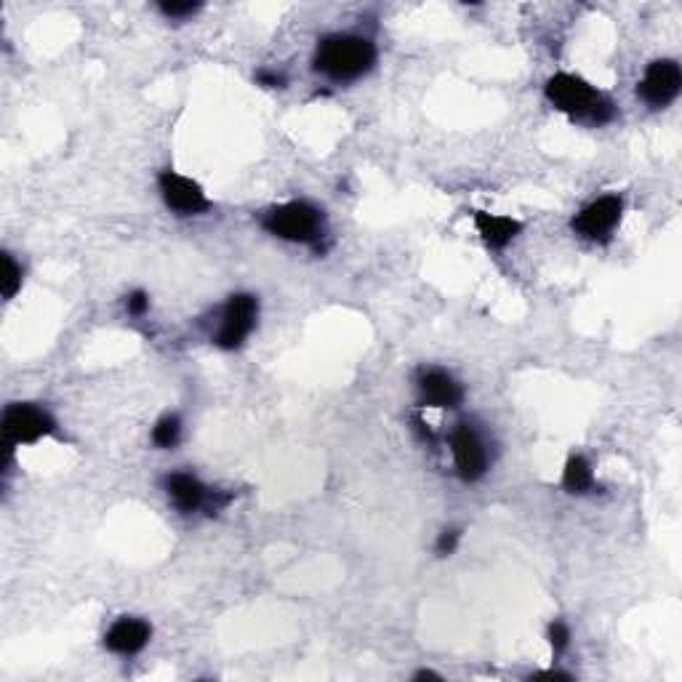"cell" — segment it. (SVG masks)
Listing matches in <instances>:
<instances>
[{
	"instance_id": "obj_21",
	"label": "cell",
	"mask_w": 682,
	"mask_h": 682,
	"mask_svg": "<svg viewBox=\"0 0 682 682\" xmlns=\"http://www.w3.org/2000/svg\"><path fill=\"white\" fill-rule=\"evenodd\" d=\"M256 78H259V83H264V86H270V88H278L286 83V80L280 78V75H275V72H259Z\"/></svg>"
},
{
	"instance_id": "obj_7",
	"label": "cell",
	"mask_w": 682,
	"mask_h": 682,
	"mask_svg": "<svg viewBox=\"0 0 682 682\" xmlns=\"http://www.w3.org/2000/svg\"><path fill=\"white\" fill-rule=\"evenodd\" d=\"M621 214H624V200L619 195H605L573 216V230L587 240H605L621 222Z\"/></svg>"
},
{
	"instance_id": "obj_22",
	"label": "cell",
	"mask_w": 682,
	"mask_h": 682,
	"mask_svg": "<svg viewBox=\"0 0 682 682\" xmlns=\"http://www.w3.org/2000/svg\"><path fill=\"white\" fill-rule=\"evenodd\" d=\"M541 680H571V675H565V672H541Z\"/></svg>"
},
{
	"instance_id": "obj_1",
	"label": "cell",
	"mask_w": 682,
	"mask_h": 682,
	"mask_svg": "<svg viewBox=\"0 0 682 682\" xmlns=\"http://www.w3.org/2000/svg\"><path fill=\"white\" fill-rule=\"evenodd\" d=\"M547 99L555 104L557 110L571 115L573 120H587L595 126H603L613 118V102L605 94H600L595 86L571 72H557L555 78L547 80Z\"/></svg>"
},
{
	"instance_id": "obj_16",
	"label": "cell",
	"mask_w": 682,
	"mask_h": 682,
	"mask_svg": "<svg viewBox=\"0 0 682 682\" xmlns=\"http://www.w3.org/2000/svg\"><path fill=\"white\" fill-rule=\"evenodd\" d=\"M3 278H0V291H3V299H14L16 291L22 288V270L19 264L14 262V256L3 254Z\"/></svg>"
},
{
	"instance_id": "obj_5",
	"label": "cell",
	"mask_w": 682,
	"mask_h": 682,
	"mask_svg": "<svg viewBox=\"0 0 682 682\" xmlns=\"http://www.w3.org/2000/svg\"><path fill=\"white\" fill-rule=\"evenodd\" d=\"M259 318V302L251 294H235L224 307L222 328L216 334V344L222 349H238L251 336Z\"/></svg>"
},
{
	"instance_id": "obj_10",
	"label": "cell",
	"mask_w": 682,
	"mask_h": 682,
	"mask_svg": "<svg viewBox=\"0 0 682 682\" xmlns=\"http://www.w3.org/2000/svg\"><path fill=\"white\" fill-rule=\"evenodd\" d=\"M150 637L152 629L147 621L126 616V619H120L112 624L107 637H104V645H107L112 653H120V656H134V653H139L144 645L150 643Z\"/></svg>"
},
{
	"instance_id": "obj_6",
	"label": "cell",
	"mask_w": 682,
	"mask_h": 682,
	"mask_svg": "<svg viewBox=\"0 0 682 682\" xmlns=\"http://www.w3.org/2000/svg\"><path fill=\"white\" fill-rule=\"evenodd\" d=\"M682 88V72L680 64L675 59H659L653 62L648 70H645L640 86H637V94L643 96V102H648L651 107H667L680 96Z\"/></svg>"
},
{
	"instance_id": "obj_14",
	"label": "cell",
	"mask_w": 682,
	"mask_h": 682,
	"mask_svg": "<svg viewBox=\"0 0 682 682\" xmlns=\"http://www.w3.org/2000/svg\"><path fill=\"white\" fill-rule=\"evenodd\" d=\"M563 485L565 491L571 493H589L595 488V475H592V467L584 456H571L568 464H565L563 472Z\"/></svg>"
},
{
	"instance_id": "obj_8",
	"label": "cell",
	"mask_w": 682,
	"mask_h": 682,
	"mask_svg": "<svg viewBox=\"0 0 682 682\" xmlns=\"http://www.w3.org/2000/svg\"><path fill=\"white\" fill-rule=\"evenodd\" d=\"M160 195L166 200V206L176 214H203L211 208V200L206 198V192L198 182H192L187 176L174 174V171H163L158 179Z\"/></svg>"
},
{
	"instance_id": "obj_19",
	"label": "cell",
	"mask_w": 682,
	"mask_h": 682,
	"mask_svg": "<svg viewBox=\"0 0 682 682\" xmlns=\"http://www.w3.org/2000/svg\"><path fill=\"white\" fill-rule=\"evenodd\" d=\"M126 307L131 315H144V312L150 310V296L144 294V291H134V294L128 296Z\"/></svg>"
},
{
	"instance_id": "obj_2",
	"label": "cell",
	"mask_w": 682,
	"mask_h": 682,
	"mask_svg": "<svg viewBox=\"0 0 682 682\" xmlns=\"http://www.w3.org/2000/svg\"><path fill=\"white\" fill-rule=\"evenodd\" d=\"M376 62V48L360 35H331L320 40L315 51V70L331 80H357Z\"/></svg>"
},
{
	"instance_id": "obj_15",
	"label": "cell",
	"mask_w": 682,
	"mask_h": 682,
	"mask_svg": "<svg viewBox=\"0 0 682 682\" xmlns=\"http://www.w3.org/2000/svg\"><path fill=\"white\" fill-rule=\"evenodd\" d=\"M182 437V421L179 416H163L152 429V443L158 448H174Z\"/></svg>"
},
{
	"instance_id": "obj_4",
	"label": "cell",
	"mask_w": 682,
	"mask_h": 682,
	"mask_svg": "<svg viewBox=\"0 0 682 682\" xmlns=\"http://www.w3.org/2000/svg\"><path fill=\"white\" fill-rule=\"evenodd\" d=\"M54 427V419L38 405L14 403L8 405L6 413H3V440H6L8 451L14 445L38 443L40 437L51 435Z\"/></svg>"
},
{
	"instance_id": "obj_20",
	"label": "cell",
	"mask_w": 682,
	"mask_h": 682,
	"mask_svg": "<svg viewBox=\"0 0 682 682\" xmlns=\"http://www.w3.org/2000/svg\"><path fill=\"white\" fill-rule=\"evenodd\" d=\"M459 536L461 533L453 531V528L451 531H443V536L437 539V552H440V555H451L453 549H456V544H459Z\"/></svg>"
},
{
	"instance_id": "obj_13",
	"label": "cell",
	"mask_w": 682,
	"mask_h": 682,
	"mask_svg": "<svg viewBox=\"0 0 682 682\" xmlns=\"http://www.w3.org/2000/svg\"><path fill=\"white\" fill-rule=\"evenodd\" d=\"M166 491L182 512H195L208 501L206 485L200 483L195 475H187V472H176V475L166 477Z\"/></svg>"
},
{
	"instance_id": "obj_18",
	"label": "cell",
	"mask_w": 682,
	"mask_h": 682,
	"mask_svg": "<svg viewBox=\"0 0 682 682\" xmlns=\"http://www.w3.org/2000/svg\"><path fill=\"white\" fill-rule=\"evenodd\" d=\"M160 11L166 16H171V19H179V16H190V14H195L200 8V3H160Z\"/></svg>"
},
{
	"instance_id": "obj_23",
	"label": "cell",
	"mask_w": 682,
	"mask_h": 682,
	"mask_svg": "<svg viewBox=\"0 0 682 682\" xmlns=\"http://www.w3.org/2000/svg\"><path fill=\"white\" fill-rule=\"evenodd\" d=\"M413 680H440V675H435V672H427V669H424V672H416V677H413Z\"/></svg>"
},
{
	"instance_id": "obj_11",
	"label": "cell",
	"mask_w": 682,
	"mask_h": 682,
	"mask_svg": "<svg viewBox=\"0 0 682 682\" xmlns=\"http://www.w3.org/2000/svg\"><path fill=\"white\" fill-rule=\"evenodd\" d=\"M421 400L432 408H456L461 403V387L445 371H424L419 379Z\"/></svg>"
},
{
	"instance_id": "obj_12",
	"label": "cell",
	"mask_w": 682,
	"mask_h": 682,
	"mask_svg": "<svg viewBox=\"0 0 682 682\" xmlns=\"http://www.w3.org/2000/svg\"><path fill=\"white\" fill-rule=\"evenodd\" d=\"M475 227L483 235L485 246L496 248V251L507 248L523 230V224L512 219V216L485 214V211H475Z\"/></svg>"
},
{
	"instance_id": "obj_3",
	"label": "cell",
	"mask_w": 682,
	"mask_h": 682,
	"mask_svg": "<svg viewBox=\"0 0 682 682\" xmlns=\"http://www.w3.org/2000/svg\"><path fill=\"white\" fill-rule=\"evenodd\" d=\"M264 230L280 240H291V243H318L323 235V216L315 206L304 203V200H291L283 206L272 208L264 216Z\"/></svg>"
},
{
	"instance_id": "obj_17",
	"label": "cell",
	"mask_w": 682,
	"mask_h": 682,
	"mask_svg": "<svg viewBox=\"0 0 682 682\" xmlns=\"http://www.w3.org/2000/svg\"><path fill=\"white\" fill-rule=\"evenodd\" d=\"M568 640H571V629L565 627L563 621H555V624L549 627V643H552L555 653H563L565 648H568Z\"/></svg>"
},
{
	"instance_id": "obj_9",
	"label": "cell",
	"mask_w": 682,
	"mask_h": 682,
	"mask_svg": "<svg viewBox=\"0 0 682 682\" xmlns=\"http://www.w3.org/2000/svg\"><path fill=\"white\" fill-rule=\"evenodd\" d=\"M451 451L456 459V469L464 483H475L488 469V453H485L483 440L469 424H459L451 435Z\"/></svg>"
}]
</instances>
